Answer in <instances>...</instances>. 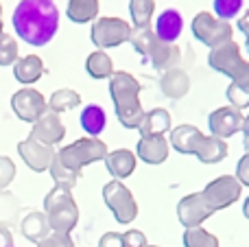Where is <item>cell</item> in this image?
<instances>
[{"instance_id":"cell-1","label":"cell","mask_w":249,"mask_h":247,"mask_svg":"<svg viewBox=\"0 0 249 247\" xmlns=\"http://www.w3.org/2000/svg\"><path fill=\"white\" fill-rule=\"evenodd\" d=\"M18 37L31 46H44L59 29V9L55 0H20L13 11Z\"/></svg>"},{"instance_id":"cell-2","label":"cell","mask_w":249,"mask_h":247,"mask_svg":"<svg viewBox=\"0 0 249 247\" xmlns=\"http://www.w3.org/2000/svg\"><path fill=\"white\" fill-rule=\"evenodd\" d=\"M140 90L142 86L129 72L121 70V72H114L109 77V94L114 101V109H116L121 125L127 129H138L142 118H144V109H142L140 99H138Z\"/></svg>"},{"instance_id":"cell-3","label":"cell","mask_w":249,"mask_h":247,"mask_svg":"<svg viewBox=\"0 0 249 247\" xmlns=\"http://www.w3.org/2000/svg\"><path fill=\"white\" fill-rule=\"evenodd\" d=\"M44 214L48 219L51 232L70 234L79 223V208L72 197V191L64 186H55L44 197Z\"/></svg>"},{"instance_id":"cell-4","label":"cell","mask_w":249,"mask_h":247,"mask_svg":"<svg viewBox=\"0 0 249 247\" xmlns=\"http://www.w3.org/2000/svg\"><path fill=\"white\" fill-rule=\"evenodd\" d=\"M107 144L99 138H79L72 144H66L57 151V158L61 160V164L68 166L74 173H81L88 164H94V162L105 160L107 156Z\"/></svg>"},{"instance_id":"cell-5","label":"cell","mask_w":249,"mask_h":247,"mask_svg":"<svg viewBox=\"0 0 249 247\" xmlns=\"http://www.w3.org/2000/svg\"><path fill=\"white\" fill-rule=\"evenodd\" d=\"M103 201L109 210H112L114 219L121 226H129L133 219L138 217V204L133 199L131 191L121 182V179H112L103 186Z\"/></svg>"},{"instance_id":"cell-6","label":"cell","mask_w":249,"mask_h":247,"mask_svg":"<svg viewBox=\"0 0 249 247\" xmlns=\"http://www.w3.org/2000/svg\"><path fill=\"white\" fill-rule=\"evenodd\" d=\"M232 33H234V29L228 20H221V18L212 16L208 11L197 13L193 20V35L201 44H206L208 48H216L221 44L230 42Z\"/></svg>"},{"instance_id":"cell-7","label":"cell","mask_w":249,"mask_h":247,"mask_svg":"<svg viewBox=\"0 0 249 247\" xmlns=\"http://www.w3.org/2000/svg\"><path fill=\"white\" fill-rule=\"evenodd\" d=\"M241 193H243V184L234 175H221V177L212 179L203 188L201 195L208 201V206L216 212V210H225L232 204H236L241 199Z\"/></svg>"},{"instance_id":"cell-8","label":"cell","mask_w":249,"mask_h":247,"mask_svg":"<svg viewBox=\"0 0 249 247\" xmlns=\"http://www.w3.org/2000/svg\"><path fill=\"white\" fill-rule=\"evenodd\" d=\"M129 35H131V26L123 18H99L90 31L92 44L96 48L121 46V44L129 42Z\"/></svg>"},{"instance_id":"cell-9","label":"cell","mask_w":249,"mask_h":247,"mask_svg":"<svg viewBox=\"0 0 249 247\" xmlns=\"http://www.w3.org/2000/svg\"><path fill=\"white\" fill-rule=\"evenodd\" d=\"M11 107L20 121L35 123L48 109V101L35 88H22L11 96Z\"/></svg>"},{"instance_id":"cell-10","label":"cell","mask_w":249,"mask_h":247,"mask_svg":"<svg viewBox=\"0 0 249 247\" xmlns=\"http://www.w3.org/2000/svg\"><path fill=\"white\" fill-rule=\"evenodd\" d=\"M212 214H214V210L208 206L201 193H190V195L181 197V201L177 204V219L184 228H199Z\"/></svg>"},{"instance_id":"cell-11","label":"cell","mask_w":249,"mask_h":247,"mask_svg":"<svg viewBox=\"0 0 249 247\" xmlns=\"http://www.w3.org/2000/svg\"><path fill=\"white\" fill-rule=\"evenodd\" d=\"M18 153H20V158L24 160V164L29 166L31 171L44 173V171L51 169V162L57 151L51 144H44V142H39V140H35L33 136H29L26 140H22V142L18 144Z\"/></svg>"},{"instance_id":"cell-12","label":"cell","mask_w":249,"mask_h":247,"mask_svg":"<svg viewBox=\"0 0 249 247\" xmlns=\"http://www.w3.org/2000/svg\"><path fill=\"white\" fill-rule=\"evenodd\" d=\"M208 64H210L212 70H216V72H221V74H225V77L232 79L245 61H243V57H241V48H238V44L234 42V39H230V42L221 44V46L210 48Z\"/></svg>"},{"instance_id":"cell-13","label":"cell","mask_w":249,"mask_h":247,"mask_svg":"<svg viewBox=\"0 0 249 247\" xmlns=\"http://www.w3.org/2000/svg\"><path fill=\"white\" fill-rule=\"evenodd\" d=\"M243 121H245V116H243L241 109L228 105V107L214 109V112L208 116V127H210L212 136L225 140V138H230V136L243 131Z\"/></svg>"},{"instance_id":"cell-14","label":"cell","mask_w":249,"mask_h":247,"mask_svg":"<svg viewBox=\"0 0 249 247\" xmlns=\"http://www.w3.org/2000/svg\"><path fill=\"white\" fill-rule=\"evenodd\" d=\"M29 136H33L35 140H39V142H44V144L55 147V144H59L61 140H64L66 127H64V123H61L59 114L53 112V109H46V112L33 123V129H31Z\"/></svg>"},{"instance_id":"cell-15","label":"cell","mask_w":249,"mask_h":247,"mask_svg":"<svg viewBox=\"0 0 249 247\" xmlns=\"http://www.w3.org/2000/svg\"><path fill=\"white\" fill-rule=\"evenodd\" d=\"M136 153L146 164H162L168 158V140L164 136H142L138 140Z\"/></svg>"},{"instance_id":"cell-16","label":"cell","mask_w":249,"mask_h":247,"mask_svg":"<svg viewBox=\"0 0 249 247\" xmlns=\"http://www.w3.org/2000/svg\"><path fill=\"white\" fill-rule=\"evenodd\" d=\"M203 140V134L195 125H179L171 129V147L184 156H195Z\"/></svg>"},{"instance_id":"cell-17","label":"cell","mask_w":249,"mask_h":247,"mask_svg":"<svg viewBox=\"0 0 249 247\" xmlns=\"http://www.w3.org/2000/svg\"><path fill=\"white\" fill-rule=\"evenodd\" d=\"M160 90H162L164 96H168V99H173V101L186 96L190 90V79H188V74H186V70H181L179 66H177V68H171V70H166V72H162Z\"/></svg>"},{"instance_id":"cell-18","label":"cell","mask_w":249,"mask_h":247,"mask_svg":"<svg viewBox=\"0 0 249 247\" xmlns=\"http://www.w3.org/2000/svg\"><path fill=\"white\" fill-rule=\"evenodd\" d=\"M228 101H230V105L236 109L249 107V64L247 61L232 77V83H230V88H228Z\"/></svg>"},{"instance_id":"cell-19","label":"cell","mask_w":249,"mask_h":247,"mask_svg":"<svg viewBox=\"0 0 249 247\" xmlns=\"http://www.w3.org/2000/svg\"><path fill=\"white\" fill-rule=\"evenodd\" d=\"M105 166L114 179H124L136 171V153L129 149H116L105 156Z\"/></svg>"},{"instance_id":"cell-20","label":"cell","mask_w":249,"mask_h":247,"mask_svg":"<svg viewBox=\"0 0 249 247\" xmlns=\"http://www.w3.org/2000/svg\"><path fill=\"white\" fill-rule=\"evenodd\" d=\"M179 59H181L179 48H177L175 44L162 42V39L155 44V48L149 55L151 66H153L155 70H160V72H166V70H171V68H177V66H179Z\"/></svg>"},{"instance_id":"cell-21","label":"cell","mask_w":249,"mask_h":247,"mask_svg":"<svg viewBox=\"0 0 249 247\" xmlns=\"http://www.w3.org/2000/svg\"><path fill=\"white\" fill-rule=\"evenodd\" d=\"M181 29H184V20H181V13L175 9H166L164 13H160L158 22H155V35L168 44H173L179 37Z\"/></svg>"},{"instance_id":"cell-22","label":"cell","mask_w":249,"mask_h":247,"mask_svg":"<svg viewBox=\"0 0 249 247\" xmlns=\"http://www.w3.org/2000/svg\"><path fill=\"white\" fill-rule=\"evenodd\" d=\"M44 72H46L44 61L39 59L37 55H26V57H22V59H18L16 66H13V74H16L18 83H22L24 88L35 83Z\"/></svg>"},{"instance_id":"cell-23","label":"cell","mask_w":249,"mask_h":247,"mask_svg":"<svg viewBox=\"0 0 249 247\" xmlns=\"http://www.w3.org/2000/svg\"><path fill=\"white\" fill-rule=\"evenodd\" d=\"M138 131H140V136H164L166 131H171V114L162 107L144 112V118H142Z\"/></svg>"},{"instance_id":"cell-24","label":"cell","mask_w":249,"mask_h":247,"mask_svg":"<svg viewBox=\"0 0 249 247\" xmlns=\"http://www.w3.org/2000/svg\"><path fill=\"white\" fill-rule=\"evenodd\" d=\"M20 232L26 241L37 245L39 241H44L51 234V228H48V219L44 212H29L20 223Z\"/></svg>"},{"instance_id":"cell-25","label":"cell","mask_w":249,"mask_h":247,"mask_svg":"<svg viewBox=\"0 0 249 247\" xmlns=\"http://www.w3.org/2000/svg\"><path fill=\"white\" fill-rule=\"evenodd\" d=\"M199 162L203 164H219L228 158V144L223 138H216V136H203L201 144H199L197 153Z\"/></svg>"},{"instance_id":"cell-26","label":"cell","mask_w":249,"mask_h":247,"mask_svg":"<svg viewBox=\"0 0 249 247\" xmlns=\"http://www.w3.org/2000/svg\"><path fill=\"white\" fill-rule=\"evenodd\" d=\"M68 18L77 24L96 20L99 16V0H68Z\"/></svg>"},{"instance_id":"cell-27","label":"cell","mask_w":249,"mask_h":247,"mask_svg":"<svg viewBox=\"0 0 249 247\" xmlns=\"http://www.w3.org/2000/svg\"><path fill=\"white\" fill-rule=\"evenodd\" d=\"M105 125H107L105 109L101 105H86V109L81 112V127L86 129V134L96 138L105 129Z\"/></svg>"},{"instance_id":"cell-28","label":"cell","mask_w":249,"mask_h":247,"mask_svg":"<svg viewBox=\"0 0 249 247\" xmlns=\"http://www.w3.org/2000/svg\"><path fill=\"white\" fill-rule=\"evenodd\" d=\"M86 70L92 79H109L114 74V61L105 51H94L88 57Z\"/></svg>"},{"instance_id":"cell-29","label":"cell","mask_w":249,"mask_h":247,"mask_svg":"<svg viewBox=\"0 0 249 247\" xmlns=\"http://www.w3.org/2000/svg\"><path fill=\"white\" fill-rule=\"evenodd\" d=\"M153 11H155V0H129V13H131L133 29L149 26Z\"/></svg>"},{"instance_id":"cell-30","label":"cell","mask_w":249,"mask_h":247,"mask_svg":"<svg viewBox=\"0 0 249 247\" xmlns=\"http://www.w3.org/2000/svg\"><path fill=\"white\" fill-rule=\"evenodd\" d=\"M129 42H131V46L136 48L142 57H146V59H149L151 51H153L155 44L160 42V37L155 35V31H151L149 26H144V29H131Z\"/></svg>"},{"instance_id":"cell-31","label":"cell","mask_w":249,"mask_h":247,"mask_svg":"<svg viewBox=\"0 0 249 247\" xmlns=\"http://www.w3.org/2000/svg\"><path fill=\"white\" fill-rule=\"evenodd\" d=\"M79 105H81V96H79V92L68 90V88L53 92L51 101H48V109H53V112H57V114L70 112V109L79 107Z\"/></svg>"},{"instance_id":"cell-32","label":"cell","mask_w":249,"mask_h":247,"mask_svg":"<svg viewBox=\"0 0 249 247\" xmlns=\"http://www.w3.org/2000/svg\"><path fill=\"white\" fill-rule=\"evenodd\" d=\"M48 171H51V177L55 179V186H64V188H70V191H72L74 184H77L79 177H81V173H74V171H70L68 166L61 164V160L57 158V153H55V158H53L51 169Z\"/></svg>"},{"instance_id":"cell-33","label":"cell","mask_w":249,"mask_h":247,"mask_svg":"<svg viewBox=\"0 0 249 247\" xmlns=\"http://www.w3.org/2000/svg\"><path fill=\"white\" fill-rule=\"evenodd\" d=\"M181 241H184V247H219V239L214 234H210L208 230H203L201 226L186 228Z\"/></svg>"},{"instance_id":"cell-34","label":"cell","mask_w":249,"mask_h":247,"mask_svg":"<svg viewBox=\"0 0 249 247\" xmlns=\"http://www.w3.org/2000/svg\"><path fill=\"white\" fill-rule=\"evenodd\" d=\"M18 61V42L13 35L0 33V66H11Z\"/></svg>"},{"instance_id":"cell-35","label":"cell","mask_w":249,"mask_h":247,"mask_svg":"<svg viewBox=\"0 0 249 247\" xmlns=\"http://www.w3.org/2000/svg\"><path fill=\"white\" fill-rule=\"evenodd\" d=\"M243 0H214V13L221 20H232L236 13H241Z\"/></svg>"},{"instance_id":"cell-36","label":"cell","mask_w":249,"mask_h":247,"mask_svg":"<svg viewBox=\"0 0 249 247\" xmlns=\"http://www.w3.org/2000/svg\"><path fill=\"white\" fill-rule=\"evenodd\" d=\"M13 177H16V164L11 162V158L0 156V191L7 188L13 182Z\"/></svg>"},{"instance_id":"cell-37","label":"cell","mask_w":249,"mask_h":247,"mask_svg":"<svg viewBox=\"0 0 249 247\" xmlns=\"http://www.w3.org/2000/svg\"><path fill=\"white\" fill-rule=\"evenodd\" d=\"M37 247H74V241L70 234H61V232H51L44 241H39Z\"/></svg>"},{"instance_id":"cell-38","label":"cell","mask_w":249,"mask_h":247,"mask_svg":"<svg viewBox=\"0 0 249 247\" xmlns=\"http://www.w3.org/2000/svg\"><path fill=\"white\" fill-rule=\"evenodd\" d=\"M146 236L140 230H129L123 234V247H146Z\"/></svg>"},{"instance_id":"cell-39","label":"cell","mask_w":249,"mask_h":247,"mask_svg":"<svg viewBox=\"0 0 249 247\" xmlns=\"http://www.w3.org/2000/svg\"><path fill=\"white\" fill-rule=\"evenodd\" d=\"M236 179L243 184V186H249V153L238 160L236 164Z\"/></svg>"},{"instance_id":"cell-40","label":"cell","mask_w":249,"mask_h":247,"mask_svg":"<svg viewBox=\"0 0 249 247\" xmlns=\"http://www.w3.org/2000/svg\"><path fill=\"white\" fill-rule=\"evenodd\" d=\"M99 247H123V234H118V232H105L99 241Z\"/></svg>"},{"instance_id":"cell-41","label":"cell","mask_w":249,"mask_h":247,"mask_svg":"<svg viewBox=\"0 0 249 247\" xmlns=\"http://www.w3.org/2000/svg\"><path fill=\"white\" fill-rule=\"evenodd\" d=\"M0 247H16V245H13L11 232H9L4 226H0Z\"/></svg>"},{"instance_id":"cell-42","label":"cell","mask_w":249,"mask_h":247,"mask_svg":"<svg viewBox=\"0 0 249 247\" xmlns=\"http://www.w3.org/2000/svg\"><path fill=\"white\" fill-rule=\"evenodd\" d=\"M238 31H243L245 35H249V11L238 18Z\"/></svg>"},{"instance_id":"cell-43","label":"cell","mask_w":249,"mask_h":247,"mask_svg":"<svg viewBox=\"0 0 249 247\" xmlns=\"http://www.w3.org/2000/svg\"><path fill=\"white\" fill-rule=\"evenodd\" d=\"M243 134L249 136V114L245 116V121H243Z\"/></svg>"},{"instance_id":"cell-44","label":"cell","mask_w":249,"mask_h":247,"mask_svg":"<svg viewBox=\"0 0 249 247\" xmlns=\"http://www.w3.org/2000/svg\"><path fill=\"white\" fill-rule=\"evenodd\" d=\"M243 214H245V219H249V197L245 199V204H243Z\"/></svg>"},{"instance_id":"cell-45","label":"cell","mask_w":249,"mask_h":247,"mask_svg":"<svg viewBox=\"0 0 249 247\" xmlns=\"http://www.w3.org/2000/svg\"><path fill=\"white\" fill-rule=\"evenodd\" d=\"M243 144H245V151L249 153V136H245V142H243Z\"/></svg>"},{"instance_id":"cell-46","label":"cell","mask_w":249,"mask_h":247,"mask_svg":"<svg viewBox=\"0 0 249 247\" xmlns=\"http://www.w3.org/2000/svg\"><path fill=\"white\" fill-rule=\"evenodd\" d=\"M0 33H2V7H0Z\"/></svg>"},{"instance_id":"cell-47","label":"cell","mask_w":249,"mask_h":247,"mask_svg":"<svg viewBox=\"0 0 249 247\" xmlns=\"http://www.w3.org/2000/svg\"><path fill=\"white\" fill-rule=\"evenodd\" d=\"M245 37H247L245 39V46H247V53H249V35H245Z\"/></svg>"},{"instance_id":"cell-48","label":"cell","mask_w":249,"mask_h":247,"mask_svg":"<svg viewBox=\"0 0 249 247\" xmlns=\"http://www.w3.org/2000/svg\"><path fill=\"white\" fill-rule=\"evenodd\" d=\"M146 247H160V245H146Z\"/></svg>"}]
</instances>
